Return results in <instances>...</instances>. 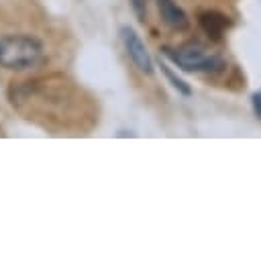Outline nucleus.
Instances as JSON below:
<instances>
[{
  "label": "nucleus",
  "mask_w": 261,
  "mask_h": 259,
  "mask_svg": "<svg viewBox=\"0 0 261 259\" xmlns=\"http://www.w3.org/2000/svg\"><path fill=\"white\" fill-rule=\"evenodd\" d=\"M133 6L137 10L139 20H145V0H133Z\"/></svg>",
  "instance_id": "nucleus-8"
},
{
  "label": "nucleus",
  "mask_w": 261,
  "mask_h": 259,
  "mask_svg": "<svg viewBox=\"0 0 261 259\" xmlns=\"http://www.w3.org/2000/svg\"><path fill=\"white\" fill-rule=\"evenodd\" d=\"M157 8H159V16L163 20L165 27L173 29V31H184L188 27V14L184 12V8H179L173 0H155Z\"/></svg>",
  "instance_id": "nucleus-4"
},
{
  "label": "nucleus",
  "mask_w": 261,
  "mask_h": 259,
  "mask_svg": "<svg viewBox=\"0 0 261 259\" xmlns=\"http://www.w3.org/2000/svg\"><path fill=\"white\" fill-rule=\"evenodd\" d=\"M120 39H122V45H124L130 61L135 63V67L143 73H153V59H151L145 43L141 41V37L130 27H122L120 29Z\"/></svg>",
  "instance_id": "nucleus-3"
},
{
  "label": "nucleus",
  "mask_w": 261,
  "mask_h": 259,
  "mask_svg": "<svg viewBox=\"0 0 261 259\" xmlns=\"http://www.w3.org/2000/svg\"><path fill=\"white\" fill-rule=\"evenodd\" d=\"M161 71L165 73V77L171 82V86H173V88H175L179 94H184V96H190V94H192V88H190V86H188L184 80L175 77V75H173V71H171V69H169L165 63H161Z\"/></svg>",
  "instance_id": "nucleus-6"
},
{
  "label": "nucleus",
  "mask_w": 261,
  "mask_h": 259,
  "mask_svg": "<svg viewBox=\"0 0 261 259\" xmlns=\"http://www.w3.org/2000/svg\"><path fill=\"white\" fill-rule=\"evenodd\" d=\"M43 55V45L33 35L16 33L0 37V67L22 71L39 63Z\"/></svg>",
  "instance_id": "nucleus-1"
},
{
  "label": "nucleus",
  "mask_w": 261,
  "mask_h": 259,
  "mask_svg": "<svg viewBox=\"0 0 261 259\" xmlns=\"http://www.w3.org/2000/svg\"><path fill=\"white\" fill-rule=\"evenodd\" d=\"M200 24H202V29H204L208 35H212L214 39H218L230 22H228V18H226L224 14H220V12H204V14H200Z\"/></svg>",
  "instance_id": "nucleus-5"
},
{
  "label": "nucleus",
  "mask_w": 261,
  "mask_h": 259,
  "mask_svg": "<svg viewBox=\"0 0 261 259\" xmlns=\"http://www.w3.org/2000/svg\"><path fill=\"white\" fill-rule=\"evenodd\" d=\"M251 102H253V110H255V114L261 118V90L255 92V94L251 96Z\"/></svg>",
  "instance_id": "nucleus-7"
},
{
  "label": "nucleus",
  "mask_w": 261,
  "mask_h": 259,
  "mask_svg": "<svg viewBox=\"0 0 261 259\" xmlns=\"http://www.w3.org/2000/svg\"><path fill=\"white\" fill-rule=\"evenodd\" d=\"M165 57H169L179 69L184 71H202V73H218L226 67L224 59L220 55H214L210 51H206L202 45L198 43H188L181 45L179 49H163Z\"/></svg>",
  "instance_id": "nucleus-2"
}]
</instances>
